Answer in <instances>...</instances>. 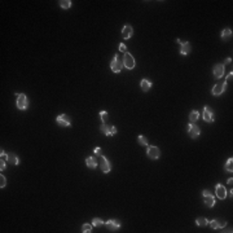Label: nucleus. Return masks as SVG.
<instances>
[{"label":"nucleus","instance_id":"obj_7","mask_svg":"<svg viewBox=\"0 0 233 233\" xmlns=\"http://www.w3.org/2000/svg\"><path fill=\"white\" fill-rule=\"evenodd\" d=\"M57 123L60 124L61 127H69L71 124V121H70V118L66 115V114H60L58 116H57Z\"/></svg>","mask_w":233,"mask_h":233},{"label":"nucleus","instance_id":"obj_35","mask_svg":"<svg viewBox=\"0 0 233 233\" xmlns=\"http://www.w3.org/2000/svg\"><path fill=\"white\" fill-rule=\"evenodd\" d=\"M232 75H233V73L231 71V73L228 74V76H227V80H225V82H228V80H231V79H232Z\"/></svg>","mask_w":233,"mask_h":233},{"label":"nucleus","instance_id":"obj_17","mask_svg":"<svg viewBox=\"0 0 233 233\" xmlns=\"http://www.w3.org/2000/svg\"><path fill=\"white\" fill-rule=\"evenodd\" d=\"M204 201H205V205L207 206V207H213L215 205V199H214V196L213 194H207V196H204Z\"/></svg>","mask_w":233,"mask_h":233},{"label":"nucleus","instance_id":"obj_16","mask_svg":"<svg viewBox=\"0 0 233 233\" xmlns=\"http://www.w3.org/2000/svg\"><path fill=\"white\" fill-rule=\"evenodd\" d=\"M216 196L219 197L220 199H225V197H227V189L223 187L222 184H218L216 185Z\"/></svg>","mask_w":233,"mask_h":233},{"label":"nucleus","instance_id":"obj_33","mask_svg":"<svg viewBox=\"0 0 233 233\" xmlns=\"http://www.w3.org/2000/svg\"><path fill=\"white\" fill-rule=\"evenodd\" d=\"M119 51H121V52H124V53H126V52H127L126 46H124V44H121V46H119Z\"/></svg>","mask_w":233,"mask_h":233},{"label":"nucleus","instance_id":"obj_12","mask_svg":"<svg viewBox=\"0 0 233 233\" xmlns=\"http://www.w3.org/2000/svg\"><path fill=\"white\" fill-rule=\"evenodd\" d=\"M176 41H178L179 44H181V48H180V53H181V55H183V56L189 55V52H190V44H189V41H184V43H181L180 39H176Z\"/></svg>","mask_w":233,"mask_h":233},{"label":"nucleus","instance_id":"obj_24","mask_svg":"<svg viewBox=\"0 0 233 233\" xmlns=\"http://www.w3.org/2000/svg\"><path fill=\"white\" fill-rule=\"evenodd\" d=\"M60 7L64 8V9H69L71 7V1L70 0H61L60 1Z\"/></svg>","mask_w":233,"mask_h":233},{"label":"nucleus","instance_id":"obj_29","mask_svg":"<svg viewBox=\"0 0 233 233\" xmlns=\"http://www.w3.org/2000/svg\"><path fill=\"white\" fill-rule=\"evenodd\" d=\"M100 116H101V121H102V123L106 124V121H107V112H100Z\"/></svg>","mask_w":233,"mask_h":233},{"label":"nucleus","instance_id":"obj_23","mask_svg":"<svg viewBox=\"0 0 233 233\" xmlns=\"http://www.w3.org/2000/svg\"><path fill=\"white\" fill-rule=\"evenodd\" d=\"M198 116H199V113L197 112V110H193V112L190 113V115H189V121L192 122V123H194V122L198 119Z\"/></svg>","mask_w":233,"mask_h":233},{"label":"nucleus","instance_id":"obj_27","mask_svg":"<svg viewBox=\"0 0 233 233\" xmlns=\"http://www.w3.org/2000/svg\"><path fill=\"white\" fill-rule=\"evenodd\" d=\"M139 144H141V145H145V146H148V139L144 136V135H140L139 137Z\"/></svg>","mask_w":233,"mask_h":233},{"label":"nucleus","instance_id":"obj_10","mask_svg":"<svg viewBox=\"0 0 233 233\" xmlns=\"http://www.w3.org/2000/svg\"><path fill=\"white\" fill-rule=\"evenodd\" d=\"M106 227H107L109 231L114 232V231H116V229H119V227H121V222H119V220H115V219H110V220H107V222H106Z\"/></svg>","mask_w":233,"mask_h":233},{"label":"nucleus","instance_id":"obj_4","mask_svg":"<svg viewBox=\"0 0 233 233\" xmlns=\"http://www.w3.org/2000/svg\"><path fill=\"white\" fill-rule=\"evenodd\" d=\"M146 154H148L149 158H152V159H158L161 155V150L157 148V146L154 145H150L148 148V152H146Z\"/></svg>","mask_w":233,"mask_h":233},{"label":"nucleus","instance_id":"obj_26","mask_svg":"<svg viewBox=\"0 0 233 233\" xmlns=\"http://www.w3.org/2000/svg\"><path fill=\"white\" fill-rule=\"evenodd\" d=\"M225 170L227 171H233V158H229L228 161H227V163H225Z\"/></svg>","mask_w":233,"mask_h":233},{"label":"nucleus","instance_id":"obj_8","mask_svg":"<svg viewBox=\"0 0 233 233\" xmlns=\"http://www.w3.org/2000/svg\"><path fill=\"white\" fill-rule=\"evenodd\" d=\"M188 132H189V136L192 139H196L201 135V130H199L198 126H194V124H188Z\"/></svg>","mask_w":233,"mask_h":233},{"label":"nucleus","instance_id":"obj_20","mask_svg":"<svg viewBox=\"0 0 233 233\" xmlns=\"http://www.w3.org/2000/svg\"><path fill=\"white\" fill-rule=\"evenodd\" d=\"M150 88H152V82H149V80H146V79H142L141 80V89L142 91L148 92Z\"/></svg>","mask_w":233,"mask_h":233},{"label":"nucleus","instance_id":"obj_1","mask_svg":"<svg viewBox=\"0 0 233 233\" xmlns=\"http://www.w3.org/2000/svg\"><path fill=\"white\" fill-rule=\"evenodd\" d=\"M29 106V100L23 93H17V107L20 110H25Z\"/></svg>","mask_w":233,"mask_h":233},{"label":"nucleus","instance_id":"obj_3","mask_svg":"<svg viewBox=\"0 0 233 233\" xmlns=\"http://www.w3.org/2000/svg\"><path fill=\"white\" fill-rule=\"evenodd\" d=\"M110 67H112V70L114 71V73H119V71L122 70V67H123V61H122L118 56H115V57L113 58L112 64H110Z\"/></svg>","mask_w":233,"mask_h":233},{"label":"nucleus","instance_id":"obj_28","mask_svg":"<svg viewBox=\"0 0 233 233\" xmlns=\"http://www.w3.org/2000/svg\"><path fill=\"white\" fill-rule=\"evenodd\" d=\"M82 232H83V233H89V232H92V225H91V224H83Z\"/></svg>","mask_w":233,"mask_h":233},{"label":"nucleus","instance_id":"obj_11","mask_svg":"<svg viewBox=\"0 0 233 233\" xmlns=\"http://www.w3.org/2000/svg\"><path fill=\"white\" fill-rule=\"evenodd\" d=\"M202 115H204L205 122H214V112L210 109V106H205Z\"/></svg>","mask_w":233,"mask_h":233},{"label":"nucleus","instance_id":"obj_5","mask_svg":"<svg viewBox=\"0 0 233 233\" xmlns=\"http://www.w3.org/2000/svg\"><path fill=\"white\" fill-rule=\"evenodd\" d=\"M100 131L104 133V135H106V136H113V135H115V133H116V127H114V126H107V124H104L102 123V126L100 127Z\"/></svg>","mask_w":233,"mask_h":233},{"label":"nucleus","instance_id":"obj_36","mask_svg":"<svg viewBox=\"0 0 233 233\" xmlns=\"http://www.w3.org/2000/svg\"><path fill=\"white\" fill-rule=\"evenodd\" d=\"M232 181H233V179H232V178H229L228 180H227V183H228V184H232Z\"/></svg>","mask_w":233,"mask_h":233},{"label":"nucleus","instance_id":"obj_13","mask_svg":"<svg viewBox=\"0 0 233 233\" xmlns=\"http://www.w3.org/2000/svg\"><path fill=\"white\" fill-rule=\"evenodd\" d=\"M210 225H211V228H214V229L224 228V227L227 225V222H225V220H223V219H214V220H211V222H210Z\"/></svg>","mask_w":233,"mask_h":233},{"label":"nucleus","instance_id":"obj_25","mask_svg":"<svg viewBox=\"0 0 233 233\" xmlns=\"http://www.w3.org/2000/svg\"><path fill=\"white\" fill-rule=\"evenodd\" d=\"M104 220L102 219H100V218H95L93 220H92V225L93 227H101V225H104Z\"/></svg>","mask_w":233,"mask_h":233},{"label":"nucleus","instance_id":"obj_15","mask_svg":"<svg viewBox=\"0 0 233 233\" xmlns=\"http://www.w3.org/2000/svg\"><path fill=\"white\" fill-rule=\"evenodd\" d=\"M133 34V29L131 25H126L123 27V30H122V36H123L124 39H130L131 36H132Z\"/></svg>","mask_w":233,"mask_h":233},{"label":"nucleus","instance_id":"obj_6","mask_svg":"<svg viewBox=\"0 0 233 233\" xmlns=\"http://www.w3.org/2000/svg\"><path fill=\"white\" fill-rule=\"evenodd\" d=\"M100 167L102 170V172H105V174L110 172V170H112V165L104 155H100Z\"/></svg>","mask_w":233,"mask_h":233},{"label":"nucleus","instance_id":"obj_30","mask_svg":"<svg viewBox=\"0 0 233 233\" xmlns=\"http://www.w3.org/2000/svg\"><path fill=\"white\" fill-rule=\"evenodd\" d=\"M5 185H7V180H5V178L4 176H0V188H4Z\"/></svg>","mask_w":233,"mask_h":233},{"label":"nucleus","instance_id":"obj_21","mask_svg":"<svg viewBox=\"0 0 233 233\" xmlns=\"http://www.w3.org/2000/svg\"><path fill=\"white\" fill-rule=\"evenodd\" d=\"M196 223H197V225H199V227H206L208 224V220L206 219L205 216H199V218H197Z\"/></svg>","mask_w":233,"mask_h":233},{"label":"nucleus","instance_id":"obj_37","mask_svg":"<svg viewBox=\"0 0 233 233\" xmlns=\"http://www.w3.org/2000/svg\"><path fill=\"white\" fill-rule=\"evenodd\" d=\"M231 61H232V58H227L225 60V64H228V62H231Z\"/></svg>","mask_w":233,"mask_h":233},{"label":"nucleus","instance_id":"obj_9","mask_svg":"<svg viewBox=\"0 0 233 233\" xmlns=\"http://www.w3.org/2000/svg\"><path fill=\"white\" fill-rule=\"evenodd\" d=\"M213 73H214V76L216 78V79H220V78L224 75V65L223 64H216L214 66Z\"/></svg>","mask_w":233,"mask_h":233},{"label":"nucleus","instance_id":"obj_18","mask_svg":"<svg viewBox=\"0 0 233 233\" xmlns=\"http://www.w3.org/2000/svg\"><path fill=\"white\" fill-rule=\"evenodd\" d=\"M86 165H87L89 168H96V166H97V161H96V158H93V157H88L87 159H86Z\"/></svg>","mask_w":233,"mask_h":233},{"label":"nucleus","instance_id":"obj_14","mask_svg":"<svg viewBox=\"0 0 233 233\" xmlns=\"http://www.w3.org/2000/svg\"><path fill=\"white\" fill-rule=\"evenodd\" d=\"M225 87H227V82H224L223 84H215L213 88V95H215V96L222 95L224 92V89H225Z\"/></svg>","mask_w":233,"mask_h":233},{"label":"nucleus","instance_id":"obj_19","mask_svg":"<svg viewBox=\"0 0 233 233\" xmlns=\"http://www.w3.org/2000/svg\"><path fill=\"white\" fill-rule=\"evenodd\" d=\"M8 162H9L11 165H18L20 161H18V157H17L16 154L9 153V154H8Z\"/></svg>","mask_w":233,"mask_h":233},{"label":"nucleus","instance_id":"obj_31","mask_svg":"<svg viewBox=\"0 0 233 233\" xmlns=\"http://www.w3.org/2000/svg\"><path fill=\"white\" fill-rule=\"evenodd\" d=\"M0 157H1V159L8 161V154L5 153V152H1V153H0Z\"/></svg>","mask_w":233,"mask_h":233},{"label":"nucleus","instance_id":"obj_34","mask_svg":"<svg viewBox=\"0 0 233 233\" xmlns=\"http://www.w3.org/2000/svg\"><path fill=\"white\" fill-rule=\"evenodd\" d=\"M0 170H1V171H3V170H5V161L4 159L0 161Z\"/></svg>","mask_w":233,"mask_h":233},{"label":"nucleus","instance_id":"obj_32","mask_svg":"<svg viewBox=\"0 0 233 233\" xmlns=\"http://www.w3.org/2000/svg\"><path fill=\"white\" fill-rule=\"evenodd\" d=\"M95 153H96V155H98V157H100V155H102V152H101V149L98 148V146L95 148Z\"/></svg>","mask_w":233,"mask_h":233},{"label":"nucleus","instance_id":"obj_2","mask_svg":"<svg viewBox=\"0 0 233 233\" xmlns=\"http://www.w3.org/2000/svg\"><path fill=\"white\" fill-rule=\"evenodd\" d=\"M123 66H126L128 70H132L135 67V58L132 57V55H130L128 52L124 53V58H123Z\"/></svg>","mask_w":233,"mask_h":233},{"label":"nucleus","instance_id":"obj_22","mask_svg":"<svg viewBox=\"0 0 233 233\" xmlns=\"http://www.w3.org/2000/svg\"><path fill=\"white\" fill-rule=\"evenodd\" d=\"M232 38V30L231 29H224L222 32V39L223 40H227V39Z\"/></svg>","mask_w":233,"mask_h":233}]
</instances>
